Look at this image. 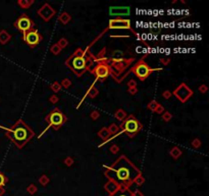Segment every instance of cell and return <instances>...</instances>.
<instances>
[{
  "mask_svg": "<svg viewBox=\"0 0 209 196\" xmlns=\"http://www.w3.org/2000/svg\"><path fill=\"white\" fill-rule=\"evenodd\" d=\"M104 175L109 180L118 183L121 188L128 189L135 182L136 178L141 175V172L127 156L121 155L111 165L105 167Z\"/></svg>",
  "mask_w": 209,
  "mask_h": 196,
  "instance_id": "1",
  "label": "cell"
},
{
  "mask_svg": "<svg viewBox=\"0 0 209 196\" xmlns=\"http://www.w3.org/2000/svg\"><path fill=\"white\" fill-rule=\"evenodd\" d=\"M0 128L5 131L7 138L16 144V146L18 149H22L23 146L35 136L34 131L23 120H18L10 128H4L1 126H0Z\"/></svg>",
  "mask_w": 209,
  "mask_h": 196,
  "instance_id": "2",
  "label": "cell"
},
{
  "mask_svg": "<svg viewBox=\"0 0 209 196\" xmlns=\"http://www.w3.org/2000/svg\"><path fill=\"white\" fill-rule=\"evenodd\" d=\"M92 58H94V56L88 50L78 48L65 60V64L77 76L82 77L92 64Z\"/></svg>",
  "mask_w": 209,
  "mask_h": 196,
  "instance_id": "3",
  "label": "cell"
},
{
  "mask_svg": "<svg viewBox=\"0 0 209 196\" xmlns=\"http://www.w3.org/2000/svg\"><path fill=\"white\" fill-rule=\"evenodd\" d=\"M119 129L129 137H134L141 131L142 125L133 115H130L128 118H125L123 120V123L119 126Z\"/></svg>",
  "mask_w": 209,
  "mask_h": 196,
  "instance_id": "4",
  "label": "cell"
},
{
  "mask_svg": "<svg viewBox=\"0 0 209 196\" xmlns=\"http://www.w3.org/2000/svg\"><path fill=\"white\" fill-rule=\"evenodd\" d=\"M67 120V118L65 117V115L60 109L57 108V107L53 109L52 111H50V113L46 115V122L48 123V128L51 127V128H53L54 130H58L62 125L65 124Z\"/></svg>",
  "mask_w": 209,
  "mask_h": 196,
  "instance_id": "5",
  "label": "cell"
},
{
  "mask_svg": "<svg viewBox=\"0 0 209 196\" xmlns=\"http://www.w3.org/2000/svg\"><path fill=\"white\" fill-rule=\"evenodd\" d=\"M159 70H161V68H151L144 60L140 59L139 61L136 62V64L132 68L131 71L141 80V81H144V80L148 78L153 72L159 71Z\"/></svg>",
  "mask_w": 209,
  "mask_h": 196,
  "instance_id": "6",
  "label": "cell"
},
{
  "mask_svg": "<svg viewBox=\"0 0 209 196\" xmlns=\"http://www.w3.org/2000/svg\"><path fill=\"white\" fill-rule=\"evenodd\" d=\"M111 66L106 60H100V61H97V66H95L91 73L96 77V80L103 81L111 74Z\"/></svg>",
  "mask_w": 209,
  "mask_h": 196,
  "instance_id": "7",
  "label": "cell"
},
{
  "mask_svg": "<svg viewBox=\"0 0 209 196\" xmlns=\"http://www.w3.org/2000/svg\"><path fill=\"white\" fill-rule=\"evenodd\" d=\"M23 41L26 42V44L31 47V48L36 47L42 41V36L40 35L38 30H36L35 28L32 30H29L25 34H23Z\"/></svg>",
  "mask_w": 209,
  "mask_h": 196,
  "instance_id": "8",
  "label": "cell"
},
{
  "mask_svg": "<svg viewBox=\"0 0 209 196\" xmlns=\"http://www.w3.org/2000/svg\"><path fill=\"white\" fill-rule=\"evenodd\" d=\"M14 26H16V28L18 30V31H21L23 34H25L26 32H28L29 30L34 29V27H35V23H34L27 14H22V16L16 21Z\"/></svg>",
  "mask_w": 209,
  "mask_h": 196,
  "instance_id": "9",
  "label": "cell"
},
{
  "mask_svg": "<svg viewBox=\"0 0 209 196\" xmlns=\"http://www.w3.org/2000/svg\"><path fill=\"white\" fill-rule=\"evenodd\" d=\"M108 29L112 30H132L131 21L128 19H111L108 21ZM135 32L134 30H132Z\"/></svg>",
  "mask_w": 209,
  "mask_h": 196,
  "instance_id": "10",
  "label": "cell"
},
{
  "mask_svg": "<svg viewBox=\"0 0 209 196\" xmlns=\"http://www.w3.org/2000/svg\"><path fill=\"white\" fill-rule=\"evenodd\" d=\"M111 61V68H115V72H112L111 74H119L123 73L125 70H127L128 66L134 61V58H130V59H125V58H111L110 59ZM110 74V75H111Z\"/></svg>",
  "mask_w": 209,
  "mask_h": 196,
  "instance_id": "11",
  "label": "cell"
},
{
  "mask_svg": "<svg viewBox=\"0 0 209 196\" xmlns=\"http://www.w3.org/2000/svg\"><path fill=\"white\" fill-rule=\"evenodd\" d=\"M174 95L176 96L181 102H186V101H188V99L193 95V91L188 87L186 84L183 83L174 91Z\"/></svg>",
  "mask_w": 209,
  "mask_h": 196,
  "instance_id": "12",
  "label": "cell"
},
{
  "mask_svg": "<svg viewBox=\"0 0 209 196\" xmlns=\"http://www.w3.org/2000/svg\"><path fill=\"white\" fill-rule=\"evenodd\" d=\"M131 14V8L129 6H110L109 14L114 19H123V16H128Z\"/></svg>",
  "mask_w": 209,
  "mask_h": 196,
  "instance_id": "13",
  "label": "cell"
},
{
  "mask_svg": "<svg viewBox=\"0 0 209 196\" xmlns=\"http://www.w3.org/2000/svg\"><path fill=\"white\" fill-rule=\"evenodd\" d=\"M37 14H38V16L42 19V20H44L45 21H49L51 19L53 18V16H55L56 11H55L54 8L51 7L50 4L45 3V4L42 5V7L40 8L39 10H38Z\"/></svg>",
  "mask_w": 209,
  "mask_h": 196,
  "instance_id": "14",
  "label": "cell"
},
{
  "mask_svg": "<svg viewBox=\"0 0 209 196\" xmlns=\"http://www.w3.org/2000/svg\"><path fill=\"white\" fill-rule=\"evenodd\" d=\"M104 188L106 189V191H108V192L110 193V194H114V193H116L118 190H120L121 186L118 184V183H116L115 181L113 180H109L107 183L105 184V186H104Z\"/></svg>",
  "mask_w": 209,
  "mask_h": 196,
  "instance_id": "15",
  "label": "cell"
},
{
  "mask_svg": "<svg viewBox=\"0 0 209 196\" xmlns=\"http://www.w3.org/2000/svg\"><path fill=\"white\" fill-rule=\"evenodd\" d=\"M70 20H72V16H70L69 14H67V12H65V11L62 12V14H61L60 16H59V18H58V21H60L62 25H67Z\"/></svg>",
  "mask_w": 209,
  "mask_h": 196,
  "instance_id": "16",
  "label": "cell"
},
{
  "mask_svg": "<svg viewBox=\"0 0 209 196\" xmlns=\"http://www.w3.org/2000/svg\"><path fill=\"white\" fill-rule=\"evenodd\" d=\"M98 136L101 138L102 140H106V141H107L108 138L110 136V133L107 128H102L101 130L98 132Z\"/></svg>",
  "mask_w": 209,
  "mask_h": 196,
  "instance_id": "17",
  "label": "cell"
},
{
  "mask_svg": "<svg viewBox=\"0 0 209 196\" xmlns=\"http://www.w3.org/2000/svg\"><path fill=\"white\" fill-rule=\"evenodd\" d=\"M98 93H99V91H98V88L96 87L95 85H92L90 87V89L88 90V92H87L86 95H88L89 97H91V98H95L96 96L98 95Z\"/></svg>",
  "mask_w": 209,
  "mask_h": 196,
  "instance_id": "18",
  "label": "cell"
},
{
  "mask_svg": "<svg viewBox=\"0 0 209 196\" xmlns=\"http://www.w3.org/2000/svg\"><path fill=\"white\" fill-rule=\"evenodd\" d=\"M182 153H183L182 150H181L179 147H174L169 150V154L172 156V158H174V159L179 158V157L182 155Z\"/></svg>",
  "mask_w": 209,
  "mask_h": 196,
  "instance_id": "19",
  "label": "cell"
},
{
  "mask_svg": "<svg viewBox=\"0 0 209 196\" xmlns=\"http://www.w3.org/2000/svg\"><path fill=\"white\" fill-rule=\"evenodd\" d=\"M10 39V35L7 33L6 31H1L0 32V43H2V44H5V43H7L8 41Z\"/></svg>",
  "mask_w": 209,
  "mask_h": 196,
  "instance_id": "20",
  "label": "cell"
},
{
  "mask_svg": "<svg viewBox=\"0 0 209 196\" xmlns=\"http://www.w3.org/2000/svg\"><path fill=\"white\" fill-rule=\"evenodd\" d=\"M33 3H34V0H18V5H20L22 8H25V9L29 8Z\"/></svg>",
  "mask_w": 209,
  "mask_h": 196,
  "instance_id": "21",
  "label": "cell"
},
{
  "mask_svg": "<svg viewBox=\"0 0 209 196\" xmlns=\"http://www.w3.org/2000/svg\"><path fill=\"white\" fill-rule=\"evenodd\" d=\"M114 117L119 120H123L125 118H127V113H125L123 109H118V110H116V113H114Z\"/></svg>",
  "mask_w": 209,
  "mask_h": 196,
  "instance_id": "22",
  "label": "cell"
},
{
  "mask_svg": "<svg viewBox=\"0 0 209 196\" xmlns=\"http://www.w3.org/2000/svg\"><path fill=\"white\" fill-rule=\"evenodd\" d=\"M50 89L52 90L53 92H55V93L59 92V91L61 90V85H60V83H58V82H54V83H53L52 85L50 86Z\"/></svg>",
  "mask_w": 209,
  "mask_h": 196,
  "instance_id": "23",
  "label": "cell"
},
{
  "mask_svg": "<svg viewBox=\"0 0 209 196\" xmlns=\"http://www.w3.org/2000/svg\"><path fill=\"white\" fill-rule=\"evenodd\" d=\"M108 129V131H109V133H110V135H114V134H116L117 132H118V130H119V128L116 126L115 124H111L109 126V128H107Z\"/></svg>",
  "mask_w": 209,
  "mask_h": 196,
  "instance_id": "24",
  "label": "cell"
},
{
  "mask_svg": "<svg viewBox=\"0 0 209 196\" xmlns=\"http://www.w3.org/2000/svg\"><path fill=\"white\" fill-rule=\"evenodd\" d=\"M50 50H51V52H52L54 55H57V54H59V53H60L61 48L58 46V45H57V43H56V44H54V45H52V46H51Z\"/></svg>",
  "mask_w": 209,
  "mask_h": 196,
  "instance_id": "25",
  "label": "cell"
},
{
  "mask_svg": "<svg viewBox=\"0 0 209 196\" xmlns=\"http://www.w3.org/2000/svg\"><path fill=\"white\" fill-rule=\"evenodd\" d=\"M67 44H69V42H67V40L65 39V38H61V39L58 41V43H57V45H58L61 49L65 48V47L67 46Z\"/></svg>",
  "mask_w": 209,
  "mask_h": 196,
  "instance_id": "26",
  "label": "cell"
},
{
  "mask_svg": "<svg viewBox=\"0 0 209 196\" xmlns=\"http://www.w3.org/2000/svg\"><path fill=\"white\" fill-rule=\"evenodd\" d=\"M158 104L159 103H157V101H155V100H152L150 103L148 104V109H150V110H152V111H154L155 110V108H156L157 106H158Z\"/></svg>",
  "mask_w": 209,
  "mask_h": 196,
  "instance_id": "27",
  "label": "cell"
},
{
  "mask_svg": "<svg viewBox=\"0 0 209 196\" xmlns=\"http://www.w3.org/2000/svg\"><path fill=\"white\" fill-rule=\"evenodd\" d=\"M162 120H164V122H169L170 120H171V118H172V115H171V113H168V111H165V113H163V115H162Z\"/></svg>",
  "mask_w": 209,
  "mask_h": 196,
  "instance_id": "28",
  "label": "cell"
},
{
  "mask_svg": "<svg viewBox=\"0 0 209 196\" xmlns=\"http://www.w3.org/2000/svg\"><path fill=\"white\" fill-rule=\"evenodd\" d=\"M61 87H64V88H69L70 85H72V82H70L69 79H64L62 81V83H60Z\"/></svg>",
  "mask_w": 209,
  "mask_h": 196,
  "instance_id": "29",
  "label": "cell"
},
{
  "mask_svg": "<svg viewBox=\"0 0 209 196\" xmlns=\"http://www.w3.org/2000/svg\"><path fill=\"white\" fill-rule=\"evenodd\" d=\"M40 183H41L42 185H43V186H45L46 184H48L49 183V179H48V177L47 176H45V175H43L41 177V178H40Z\"/></svg>",
  "mask_w": 209,
  "mask_h": 196,
  "instance_id": "30",
  "label": "cell"
},
{
  "mask_svg": "<svg viewBox=\"0 0 209 196\" xmlns=\"http://www.w3.org/2000/svg\"><path fill=\"white\" fill-rule=\"evenodd\" d=\"M144 182H145V179L143 178L142 175H139V176L137 177V178H136V180H135V182H134V183H136L137 185H142Z\"/></svg>",
  "mask_w": 209,
  "mask_h": 196,
  "instance_id": "31",
  "label": "cell"
},
{
  "mask_svg": "<svg viewBox=\"0 0 209 196\" xmlns=\"http://www.w3.org/2000/svg\"><path fill=\"white\" fill-rule=\"evenodd\" d=\"M192 145H193V147H195V148H199L200 146H201V141H200L199 139H195L193 142H192Z\"/></svg>",
  "mask_w": 209,
  "mask_h": 196,
  "instance_id": "32",
  "label": "cell"
},
{
  "mask_svg": "<svg viewBox=\"0 0 209 196\" xmlns=\"http://www.w3.org/2000/svg\"><path fill=\"white\" fill-rule=\"evenodd\" d=\"M164 111V108H163V106L162 105H160V104H158V106L155 108V110H154V113H158V115H161Z\"/></svg>",
  "mask_w": 209,
  "mask_h": 196,
  "instance_id": "33",
  "label": "cell"
},
{
  "mask_svg": "<svg viewBox=\"0 0 209 196\" xmlns=\"http://www.w3.org/2000/svg\"><path fill=\"white\" fill-rule=\"evenodd\" d=\"M6 178L4 177V175L2 173H0V187H2V186H4V184L6 183Z\"/></svg>",
  "mask_w": 209,
  "mask_h": 196,
  "instance_id": "34",
  "label": "cell"
},
{
  "mask_svg": "<svg viewBox=\"0 0 209 196\" xmlns=\"http://www.w3.org/2000/svg\"><path fill=\"white\" fill-rule=\"evenodd\" d=\"M64 163L65 165H67V167H70V165H72V163H74V159L72 158V157H67V158L64 159Z\"/></svg>",
  "mask_w": 209,
  "mask_h": 196,
  "instance_id": "35",
  "label": "cell"
},
{
  "mask_svg": "<svg viewBox=\"0 0 209 196\" xmlns=\"http://www.w3.org/2000/svg\"><path fill=\"white\" fill-rule=\"evenodd\" d=\"M36 190H37V188L35 187V185H30L29 187H28V191H29L31 194H33V193L36 192Z\"/></svg>",
  "mask_w": 209,
  "mask_h": 196,
  "instance_id": "36",
  "label": "cell"
},
{
  "mask_svg": "<svg viewBox=\"0 0 209 196\" xmlns=\"http://www.w3.org/2000/svg\"><path fill=\"white\" fill-rule=\"evenodd\" d=\"M118 150H119V147L117 145H112L111 147H110V151L112 152V153H117L118 152Z\"/></svg>",
  "mask_w": 209,
  "mask_h": 196,
  "instance_id": "37",
  "label": "cell"
},
{
  "mask_svg": "<svg viewBox=\"0 0 209 196\" xmlns=\"http://www.w3.org/2000/svg\"><path fill=\"white\" fill-rule=\"evenodd\" d=\"M99 111H97V110H94L91 113V118H93V120H96V118H99Z\"/></svg>",
  "mask_w": 209,
  "mask_h": 196,
  "instance_id": "38",
  "label": "cell"
},
{
  "mask_svg": "<svg viewBox=\"0 0 209 196\" xmlns=\"http://www.w3.org/2000/svg\"><path fill=\"white\" fill-rule=\"evenodd\" d=\"M162 96H163V98L168 99V98H170V96H171V93H170L168 90H165V91L162 93Z\"/></svg>",
  "mask_w": 209,
  "mask_h": 196,
  "instance_id": "39",
  "label": "cell"
},
{
  "mask_svg": "<svg viewBox=\"0 0 209 196\" xmlns=\"http://www.w3.org/2000/svg\"><path fill=\"white\" fill-rule=\"evenodd\" d=\"M128 87L129 88H133V87H137V83H136L134 80H131L130 82H128Z\"/></svg>",
  "mask_w": 209,
  "mask_h": 196,
  "instance_id": "40",
  "label": "cell"
},
{
  "mask_svg": "<svg viewBox=\"0 0 209 196\" xmlns=\"http://www.w3.org/2000/svg\"><path fill=\"white\" fill-rule=\"evenodd\" d=\"M207 86H205V85H202V86H200L199 87V91L201 92V93H206L207 92Z\"/></svg>",
  "mask_w": 209,
  "mask_h": 196,
  "instance_id": "41",
  "label": "cell"
},
{
  "mask_svg": "<svg viewBox=\"0 0 209 196\" xmlns=\"http://www.w3.org/2000/svg\"><path fill=\"white\" fill-rule=\"evenodd\" d=\"M138 92L137 90V87H133V88H129V93L132 94V95H134V94H136Z\"/></svg>",
  "mask_w": 209,
  "mask_h": 196,
  "instance_id": "42",
  "label": "cell"
},
{
  "mask_svg": "<svg viewBox=\"0 0 209 196\" xmlns=\"http://www.w3.org/2000/svg\"><path fill=\"white\" fill-rule=\"evenodd\" d=\"M49 100H50V102H52V103H56L57 101H58V97H57L56 95H53V96H51Z\"/></svg>",
  "mask_w": 209,
  "mask_h": 196,
  "instance_id": "43",
  "label": "cell"
},
{
  "mask_svg": "<svg viewBox=\"0 0 209 196\" xmlns=\"http://www.w3.org/2000/svg\"><path fill=\"white\" fill-rule=\"evenodd\" d=\"M169 61H170V58H168V57H167V58H161L160 59V62H161V63H163L164 66H165V64H167Z\"/></svg>",
  "mask_w": 209,
  "mask_h": 196,
  "instance_id": "44",
  "label": "cell"
},
{
  "mask_svg": "<svg viewBox=\"0 0 209 196\" xmlns=\"http://www.w3.org/2000/svg\"><path fill=\"white\" fill-rule=\"evenodd\" d=\"M111 196H131V195L125 194V193L123 192H118V193H114V194H112Z\"/></svg>",
  "mask_w": 209,
  "mask_h": 196,
  "instance_id": "45",
  "label": "cell"
}]
</instances>
